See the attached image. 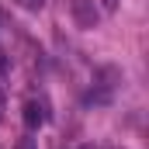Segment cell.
<instances>
[{"mask_svg": "<svg viewBox=\"0 0 149 149\" xmlns=\"http://www.w3.org/2000/svg\"><path fill=\"white\" fill-rule=\"evenodd\" d=\"M73 17L80 28H94L97 24V7L94 0H73Z\"/></svg>", "mask_w": 149, "mask_h": 149, "instance_id": "1", "label": "cell"}, {"mask_svg": "<svg viewBox=\"0 0 149 149\" xmlns=\"http://www.w3.org/2000/svg\"><path fill=\"white\" fill-rule=\"evenodd\" d=\"M21 118H24V125H28L31 132H35V128H42V125H45V104H42V101H28Z\"/></svg>", "mask_w": 149, "mask_h": 149, "instance_id": "2", "label": "cell"}, {"mask_svg": "<svg viewBox=\"0 0 149 149\" xmlns=\"http://www.w3.org/2000/svg\"><path fill=\"white\" fill-rule=\"evenodd\" d=\"M14 3H17V7H24V10H38L45 0H14Z\"/></svg>", "mask_w": 149, "mask_h": 149, "instance_id": "3", "label": "cell"}, {"mask_svg": "<svg viewBox=\"0 0 149 149\" xmlns=\"http://www.w3.org/2000/svg\"><path fill=\"white\" fill-rule=\"evenodd\" d=\"M14 149H35V139H17V146Z\"/></svg>", "mask_w": 149, "mask_h": 149, "instance_id": "4", "label": "cell"}, {"mask_svg": "<svg viewBox=\"0 0 149 149\" xmlns=\"http://www.w3.org/2000/svg\"><path fill=\"white\" fill-rule=\"evenodd\" d=\"M80 149H90V146H80Z\"/></svg>", "mask_w": 149, "mask_h": 149, "instance_id": "5", "label": "cell"}]
</instances>
